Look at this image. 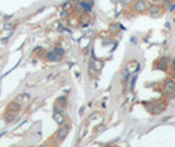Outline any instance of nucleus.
<instances>
[{
    "mask_svg": "<svg viewBox=\"0 0 175 147\" xmlns=\"http://www.w3.org/2000/svg\"><path fill=\"white\" fill-rule=\"evenodd\" d=\"M68 130H70V126L67 125V123H66V125H62V126L59 127V130L57 131V138L59 139V140H63V139L66 138Z\"/></svg>",
    "mask_w": 175,
    "mask_h": 147,
    "instance_id": "1",
    "label": "nucleus"
},
{
    "mask_svg": "<svg viewBox=\"0 0 175 147\" xmlns=\"http://www.w3.org/2000/svg\"><path fill=\"white\" fill-rule=\"evenodd\" d=\"M165 92L168 93V95L175 92V81L174 80H167L165 83Z\"/></svg>",
    "mask_w": 175,
    "mask_h": 147,
    "instance_id": "2",
    "label": "nucleus"
},
{
    "mask_svg": "<svg viewBox=\"0 0 175 147\" xmlns=\"http://www.w3.org/2000/svg\"><path fill=\"white\" fill-rule=\"evenodd\" d=\"M149 13H150L151 17L159 16L161 15V7H159V5H155V4L150 5V7H149Z\"/></svg>",
    "mask_w": 175,
    "mask_h": 147,
    "instance_id": "3",
    "label": "nucleus"
},
{
    "mask_svg": "<svg viewBox=\"0 0 175 147\" xmlns=\"http://www.w3.org/2000/svg\"><path fill=\"white\" fill-rule=\"evenodd\" d=\"M146 8H148V4H146L145 0H138V2H136V4H134V9L137 12H144Z\"/></svg>",
    "mask_w": 175,
    "mask_h": 147,
    "instance_id": "4",
    "label": "nucleus"
},
{
    "mask_svg": "<svg viewBox=\"0 0 175 147\" xmlns=\"http://www.w3.org/2000/svg\"><path fill=\"white\" fill-rule=\"evenodd\" d=\"M20 104L17 103V101H12V103H9L8 104V110L9 112H15V113H17V112L20 110Z\"/></svg>",
    "mask_w": 175,
    "mask_h": 147,
    "instance_id": "5",
    "label": "nucleus"
},
{
    "mask_svg": "<svg viewBox=\"0 0 175 147\" xmlns=\"http://www.w3.org/2000/svg\"><path fill=\"white\" fill-rule=\"evenodd\" d=\"M62 58V55H59V54H57V53L53 50V51H50L49 54H48V59L49 61H51V62H54V61H59Z\"/></svg>",
    "mask_w": 175,
    "mask_h": 147,
    "instance_id": "6",
    "label": "nucleus"
},
{
    "mask_svg": "<svg viewBox=\"0 0 175 147\" xmlns=\"http://www.w3.org/2000/svg\"><path fill=\"white\" fill-rule=\"evenodd\" d=\"M79 7L82 8V11H84V12H90V11L92 9V4L91 3H86V2H80Z\"/></svg>",
    "mask_w": 175,
    "mask_h": 147,
    "instance_id": "7",
    "label": "nucleus"
},
{
    "mask_svg": "<svg viewBox=\"0 0 175 147\" xmlns=\"http://www.w3.org/2000/svg\"><path fill=\"white\" fill-rule=\"evenodd\" d=\"M167 61H168V59H166V58H163V59L161 61V64H158V66H157V68L166 70V64H167Z\"/></svg>",
    "mask_w": 175,
    "mask_h": 147,
    "instance_id": "8",
    "label": "nucleus"
},
{
    "mask_svg": "<svg viewBox=\"0 0 175 147\" xmlns=\"http://www.w3.org/2000/svg\"><path fill=\"white\" fill-rule=\"evenodd\" d=\"M62 116V113H55L54 114V120L58 122V123H61L62 125V122H63V117H61Z\"/></svg>",
    "mask_w": 175,
    "mask_h": 147,
    "instance_id": "9",
    "label": "nucleus"
},
{
    "mask_svg": "<svg viewBox=\"0 0 175 147\" xmlns=\"http://www.w3.org/2000/svg\"><path fill=\"white\" fill-rule=\"evenodd\" d=\"M28 99H29V95H22V96H19V97H17V100L20 101V104L24 103V101H26Z\"/></svg>",
    "mask_w": 175,
    "mask_h": 147,
    "instance_id": "10",
    "label": "nucleus"
},
{
    "mask_svg": "<svg viewBox=\"0 0 175 147\" xmlns=\"http://www.w3.org/2000/svg\"><path fill=\"white\" fill-rule=\"evenodd\" d=\"M55 53H57V54H59V55H63V49L62 47H54L53 49Z\"/></svg>",
    "mask_w": 175,
    "mask_h": 147,
    "instance_id": "11",
    "label": "nucleus"
},
{
    "mask_svg": "<svg viewBox=\"0 0 175 147\" xmlns=\"http://www.w3.org/2000/svg\"><path fill=\"white\" fill-rule=\"evenodd\" d=\"M54 112H55V113H63V109L59 108V107H55L54 108Z\"/></svg>",
    "mask_w": 175,
    "mask_h": 147,
    "instance_id": "12",
    "label": "nucleus"
},
{
    "mask_svg": "<svg viewBox=\"0 0 175 147\" xmlns=\"http://www.w3.org/2000/svg\"><path fill=\"white\" fill-rule=\"evenodd\" d=\"M172 11H175V4H172L170 7V12H172Z\"/></svg>",
    "mask_w": 175,
    "mask_h": 147,
    "instance_id": "13",
    "label": "nucleus"
},
{
    "mask_svg": "<svg viewBox=\"0 0 175 147\" xmlns=\"http://www.w3.org/2000/svg\"><path fill=\"white\" fill-rule=\"evenodd\" d=\"M171 66H172V70H174V72H175V59L172 61V63H171Z\"/></svg>",
    "mask_w": 175,
    "mask_h": 147,
    "instance_id": "14",
    "label": "nucleus"
}]
</instances>
